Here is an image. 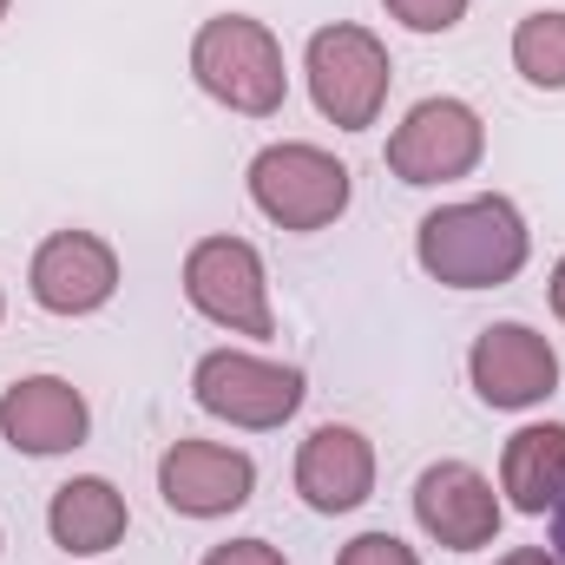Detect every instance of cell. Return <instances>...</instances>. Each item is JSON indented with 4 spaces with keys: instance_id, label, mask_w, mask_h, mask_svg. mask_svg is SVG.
<instances>
[{
    "instance_id": "obj_15",
    "label": "cell",
    "mask_w": 565,
    "mask_h": 565,
    "mask_svg": "<svg viewBox=\"0 0 565 565\" xmlns=\"http://www.w3.org/2000/svg\"><path fill=\"white\" fill-rule=\"evenodd\" d=\"M565 493V422H526L500 447V500L513 513H553Z\"/></svg>"
},
{
    "instance_id": "obj_13",
    "label": "cell",
    "mask_w": 565,
    "mask_h": 565,
    "mask_svg": "<svg viewBox=\"0 0 565 565\" xmlns=\"http://www.w3.org/2000/svg\"><path fill=\"white\" fill-rule=\"evenodd\" d=\"M296 493L322 520L369 507V493H375V440L349 422L309 427V440L296 447Z\"/></svg>"
},
{
    "instance_id": "obj_24",
    "label": "cell",
    "mask_w": 565,
    "mask_h": 565,
    "mask_svg": "<svg viewBox=\"0 0 565 565\" xmlns=\"http://www.w3.org/2000/svg\"><path fill=\"white\" fill-rule=\"evenodd\" d=\"M0 316H7V296H0Z\"/></svg>"
},
{
    "instance_id": "obj_22",
    "label": "cell",
    "mask_w": 565,
    "mask_h": 565,
    "mask_svg": "<svg viewBox=\"0 0 565 565\" xmlns=\"http://www.w3.org/2000/svg\"><path fill=\"white\" fill-rule=\"evenodd\" d=\"M553 559L565 565V493H559V507H553Z\"/></svg>"
},
{
    "instance_id": "obj_17",
    "label": "cell",
    "mask_w": 565,
    "mask_h": 565,
    "mask_svg": "<svg viewBox=\"0 0 565 565\" xmlns=\"http://www.w3.org/2000/svg\"><path fill=\"white\" fill-rule=\"evenodd\" d=\"M382 7H388V20H402L408 33H454L473 0H382Z\"/></svg>"
},
{
    "instance_id": "obj_9",
    "label": "cell",
    "mask_w": 565,
    "mask_h": 565,
    "mask_svg": "<svg viewBox=\"0 0 565 565\" xmlns=\"http://www.w3.org/2000/svg\"><path fill=\"white\" fill-rule=\"evenodd\" d=\"M507 500L493 493V480L473 460H434L415 480V526L447 553H480L500 540Z\"/></svg>"
},
{
    "instance_id": "obj_3",
    "label": "cell",
    "mask_w": 565,
    "mask_h": 565,
    "mask_svg": "<svg viewBox=\"0 0 565 565\" xmlns=\"http://www.w3.org/2000/svg\"><path fill=\"white\" fill-rule=\"evenodd\" d=\"M302 79H309V99L316 113L335 126V132H369L388 106V86H395V60L388 46L355 26V20H335V26H316L309 46H302Z\"/></svg>"
},
{
    "instance_id": "obj_6",
    "label": "cell",
    "mask_w": 565,
    "mask_h": 565,
    "mask_svg": "<svg viewBox=\"0 0 565 565\" xmlns=\"http://www.w3.org/2000/svg\"><path fill=\"white\" fill-rule=\"evenodd\" d=\"M184 302L204 316V322H217V329H231V335H250V342H270L277 335V309H270V270H264V250L250 244V237H231V231H217V237H198L191 250H184Z\"/></svg>"
},
{
    "instance_id": "obj_1",
    "label": "cell",
    "mask_w": 565,
    "mask_h": 565,
    "mask_svg": "<svg viewBox=\"0 0 565 565\" xmlns=\"http://www.w3.org/2000/svg\"><path fill=\"white\" fill-rule=\"evenodd\" d=\"M526 257H533V231L507 191L434 204L415 224V264L440 289H500L526 270Z\"/></svg>"
},
{
    "instance_id": "obj_12",
    "label": "cell",
    "mask_w": 565,
    "mask_h": 565,
    "mask_svg": "<svg viewBox=\"0 0 565 565\" xmlns=\"http://www.w3.org/2000/svg\"><path fill=\"white\" fill-rule=\"evenodd\" d=\"M93 408L66 375H20L13 388H0V440L26 460H53L86 447Z\"/></svg>"
},
{
    "instance_id": "obj_4",
    "label": "cell",
    "mask_w": 565,
    "mask_h": 565,
    "mask_svg": "<svg viewBox=\"0 0 565 565\" xmlns=\"http://www.w3.org/2000/svg\"><path fill=\"white\" fill-rule=\"evenodd\" d=\"M244 184H250V204H257V211H264L277 231H296V237H309V231H329V224L349 211V198H355V178H349V164H342L335 151L309 145V139H277V145H264V151L250 158Z\"/></svg>"
},
{
    "instance_id": "obj_25",
    "label": "cell",
    "mask_w": 565,
    "mask_h": 565,
    "mask_svg": "<svg viewBox=\"0 0 565 565\" xmlns=\"http://www.w3.org/2000/svg\"><path fill=\"white\" fill-rule=\"evenodd\" d=\"M0 546H7V540H0Z\"/></svg>"
},
{
    "instance_id": "obj_19",
    "label": "cell",
    "mask_w": 565,
    "mask_h": 565,
    "mask_svg": "<svg viewBox=\"0 0 565 565\" xmlns=\"http://www.w3.org/2000/svg\"><path fill=\"white\" fill-rule=\"evenodd\" d=\"M198 565H289V559H282V546H270V540H224V546H211Z\"/></svg>"
},
{
    "instance_id": "obj_14",
    "label": "cell",
    "mask_w": 565,
    "mask_h": 565,
    "mask_svg": "<svg viewBox=\"0 0 565 565\" xmlns=\"http://www.w3.org/2000/svg\"><path fill=\"white\" fill-rule=\"evenodd\" d=\"M126 526H132V507H126V493H119L106 473H73V480L53 487V500H46V533H53V546L73 553V559L113 553V546L126 540Z\"/></svg>"
},
{
    "instance_id": "obj_16",
    "label": "cell",
    "mask_w": 565,
    "mask_h": 565,
    "mask_svg": "<svg viewBox=\"0 0 565 565\" xmlns=\"http://www.w3.org/2000/svg\"><path fill=\"white\" fill-rule=\"evenodd\" d=\"M513 73L540 93H565V7H540L513 26Z\"/></svg>"
},
{
    "instance_id": "obj_2",
    "label": "cell",
    "mask_w": 565,
    "mask_h": 565,
    "mask_svg": "<svg viewBox=\"0 0 565 565\" xmlns=\"http://www.w3.org/2000/svg\"><path fill=\"white\" fill-rule=\"evenodd\" d=\"M191 79L204 99H217L244 119H277L289 99L282 40L257 13H211L191 33Z\"/></svg>"
},
{
    "instance_id": "obj_7",
    "label": "cell",
    "mask_w": 565,
    "mask_h": 565,
    "mask_svg": "<svg viewBox=\"0 0 565 565\" xmlns=\"http://www.w3.org/2000/svg\"><path fill=\"white\" fill-rule=\"evenodd\" d=\"M480 158H487V119L454 93H434L422 106H408L402 126L388 132V178H402L415 191L473 178Z\"/></svg>"
},
{
    "instance_id": "obj_18",
    "label": "cell",
    "mask_w": 565,
    "mask_h": 565,
    "mask_svg": "<svg viewBox=\"0 0 565 565\" xmlns=\"http://www.w3.org/2000/svg\"><path fill=\"white\" fill-rule=\"evenodd\" d=\"M335 565H422V553L408 546V540H395V533H355Z\"/></svg>"
},
{
    "instance_id": "obj_8",
    "label": "cell",
    "mask_w": 565,
    "mask_h": 565,
    "mask_svg": "<svg viewBox=\"0 0 565 565\" xmlns=\"http://www.w3.org/2000/svg\"><path fill=\"white\" fill-rule=\"evenodd\" d=\"M467 382L500 415L546 408L559 395V349L533 322H487L467 349Z\"/></svg>"
},
{
    "instance_id": "obj_21",
    "label": "cell",
    "mask_w": 565,
    "mask_h": 565,
    "mask_svg": "<svg viewBox=\"0 0 565 565\" xmlns=\"http://www.w3.org/2000/svg\"><path fill=\"white\" fill-rule=\"evenodd\" d=\"M546 302H553V316L565 322V257L553 264V277H546Z\"/></svg>"
},
{
    "instance_id": "obj_10",
    "label": "cell",
    "mask_w": 565,
    "mask_h": 565,
    "mask_svg": "<svg viewBox=\"0 0 565 565\" xmlns=\"http://www.w3.org/2000/svg\"><path fill=\"white\" fill-rule=\"evenodd\" d=\"M158 493L178 520H224V513L250 507L257 460L224 440H171L158 454Z\"/></svg>"
},
{
    "instance_id": "obj_23",
    "label": "cell",
    "mask_w": 565,
    "mask_h": 565,
    "mask_svg": "<svg viewBox=\"0 0 565 565\" xmlns=\"http://www.w3.org/2000/svg\"><path fill=\"white\" fill-rule=\"evenodd\" d=\"M7 7H13V0H0V20H7Z\"/></svg>"
},
{
    "instance_id": "obj_11",
    "label": "cell",
    "mask_w": 565,
    "mask_h": 565,
    "mask_svg": "<svg viewBox=\"0 0 565 565\" xmlns=\"http://www.w3.org/2000/svg\"><path fill=\"white\" fill-rule=\"evenodd\" d=\"M26 289L46 316H99L119 296V250L99 231H53L26 264Z\"/></svg>"
},
{
    "instance_id": "obj_20",
    "label": "cell",
    "mask_w": 565,
    "mask_h": 565,
    "mask_svg": "<svg viewBox=\"0 0 565 565\" xmlns=\"http://www.w3.org/2000/svg\"><path fill=\"white\" fill-rule=\"evenodd\" d=\"M493 565H559V559H553V546H513V553H500Z\"/></svg>"
},
{
    "instance_id": "obj_5",
    "label": "cell",
    "mask_w": 565,
    "mask_h": 565,
    "mask_svg": "<svg viewBox=\"0 0 565 565\" xmlns=\"http://www.w3.org/2000/svg\"><path fill=\"white\" fill-rule=\"evenodd\" d=\"M191 402L224 427L270 434V427L296 422V408L309 402V375L296 362L257 355V349H211L191 369Z\"/></svg>"
}]
</instances>
